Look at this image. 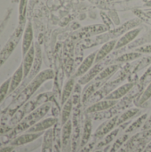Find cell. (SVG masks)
I'll return each mask as SVG.
<instances>
[{"label": "cell", "mask_w": 151, "mask_h": 152, "mask_svg": "<svg viewBox=\"0 0 151 152\" xmlns=\"http://www.w3.org/2000/svg\"><path fill=\"white\" fill-rule=\"evenodd\" d=\"M54 77V73L52 69H44V71L39 72L28 85L27 86L17 95V97L13 100L11 105L8 108V114L10 116H13L15 112L20 109L30 97L36 93V91L47 80H50Z\"/></svg>", "instance_id": "cell-1"}, {"label": "cell", "mask_w": 151, "mask_h": 152, "mask_svg": "<svg viewBox=\"0 0 151 152\" xmlns=\"http://www.w3.org/2000/svg\"><path fill=\"white\" fill-rule=\"evenodd\" d=\"M51 108H52V103L49 102L44 103L43 105L34 110L32 112L28 113L17 124V126H15L13 130L12 134H18L21 132L27 131L28 128H30L35 124L39 122L48 113Z\"/></svg>", "instance_id": "cell-2"}, {"label": "cell", "mask_w": 151, "mask_h": 152, "mask_svg": "<svg viewBox=\"0 0 151 152\" xmlns=\"http://www.w3.org/2000/svg\"><path fill=\"white\" fill-rule=\"evenodd\" d=\"M24 27H25V25L19 24L18 27L16 28V29L14 30V32L12 33V35L10 37V38L4 45V46L0 51V67L7 61V59L10 57V55L14 51L15 47L17 46L20 37L22 36V33L25 28Z\"/></svg>", "instance_id": "cell-3"}, {"label": "cell", "mask_w": 151, "mask_h": 152, "mask_svg": "<svg viewBox=\"0 0 151 152\" xmlns=\"http://www.w3.org/2000/svg\"><path fill=\"white\" fill-rule=\"evenodd\" d=\"M79 105L75 106L73 109L72 116V151L75 152L79 142L80 136V107Z\"/></svg>", "instance_id": "cell-4"}, {"label": "cell", "mask_w": 151, "mask_h": 152, "mask_svg": "<svg viewBox=\"0 0 151 152\" xmlns=\"http://www.w3.org/2000/svg\"><path fill=\"white\" fill-rule=\"evenodd\" d=\"M118 117H119V115H116L115 117L109 118V120H107L101 126H100L93 135V139L95 141H98V140L103 138L104 136H106L108 134H109L114 129V127L117 126Z\"/></svg>", "instance_id": "cell-5"}, {"label": "cell", "mask_w": 151, "mask_h": 152, "mask_svg": "<svg viewBox=\"0 0 151 152\" xmlns=\"http://www.w3.org/2000/svg\"><path fill=\"white\" fill-rule=\"evenodd\" d=\"M140 22H141V20L139 19H133L131 20L124 23L122 26H120V27H118L117 28H114L113 30L109 31V33L108 35H109V38L115 39L116 37H119V36L128 32L129 30L134 28L136 26H138L140 24Z\"/></svg>", "instance_id": "cell-6"}, {"label": "cell", "mask_w": 151, "mask_h": 152, "mask_svg": "<svg viewBox=\"0 0 151 152\" xmlns=\"http://www.w3.org/2000/svg\"><path fill=\"white\" fill-rule=\"evenodd\" d=\"M104 69V64L101 62H97L93 67H92L84 76H82L79 80L78 83L80 85H86L89 84L90 82H92L93 80H94L96 78V77L102 71V69Z\"/></svg>", "instance_id": "cell-7"}, {"label": "cell", "mask_w": 151, "mask_h": 152, "mask_svg": "<svg viewBox=\"0 0 151 152\" xmlns=\"http://www.w3.org/2000/svg\"><path fill=\"white\" fill-rule=\"evenodd\" d=\"M32 45H33V28H32L31 22L28 21L25 26L23 36H22V45H21L22 55H25Z\"/></svg>", "instance_id": "cell-8"}, {"label": "cell", "mask_w": 151, "mask_h": 152, "mask_svg": "<svg viewBox=\"0 0 151 152\" xmlns=\"http://www.w3.org/2000/svg\"><path fill=\"white\" fill-rule=\"evenodd\" d=\"M135 84L137 83H133V82H128L121 86H118L117 88H116L115 90H113L109 94H108L105 99L107 100H118V99H122L124 96H125L130 90L135 86Z\"/></svg>", "instance_id": "cell-9"}, {"label": "cell", "mask_w": 151, "mask_h": 152, "mask_svg": "<svg viewBox=\"0 0 151 152\" xmlns=\"http://www.w3.org/2000/svg\"><path fill=\"white\" fill-rule=\"evenodd\" d=\"M117 103V102L115 100L105 99V100L93 103V105H91L90 107H88L86 109V113L87 114H93V113H96V112L104 111V110H107L112 108Z\"/></svg>", "instance_id": "cell-10"}, {"label": "cell", "mask_w": 151, "mask_h": 152, "mask_svg": "<svg viewBox=\"0 0 151 152\" xmlns=\"http://www.w3.org/2000/svg\"><path fill=\"white\" fill-rule=\"evenodd\" d=\"M41 64H42V52H41L40 45L37 43H36L35 44V59H34V62H33V65H32V69H31L28 76L27 77L29 81H31L39 73Z\"/></svg>", "instance_id": "cell-11"}, {"label": "cell", "mask_w": 151, "mask_h": 152, "mask_svg": "<svg viewBox=\"0 0 151 152\" xmlns=\"http://www.w3.org/2000/svg\"><path fill=\"white\" fill-rule=\"evenodd\" d=\"M58 122L57 118H45L42 121L37 122L36 124H35L33 126H31L30 128H28L27 130V133H40V132H44L45 130L50 129L52 126H53L56 123Z\"/></svg>", "instance_id": "cell-12"}, {"label": "cell", "mask_w": 151, "mask_h": 152, "mask_svg": "<svg viewBox=\"0 0 151 152\" xmlns=\"http://www.w3.org/2000/svg\"><path fill=\"white\" fill-rule=\"evenodd\" d=\"M106 82H107V80H104V81L93 80V82H90L89 85L85 88V90L83 91V94H82V102H83V104H85V102L89 100V98L93 94H94Z\"/></svg>", "instance_id": "cell-13"}, {"label": "cell", "mask_w": 151, "mask_h": 152, "mask_svg": "<svg viewBox=\"0 0 151 152\" xmlns=\"http://www.w3.org/2000/svg\"><path fill=\"white\" fill-rule=\"evenodd\" d=\"M108 29L106 25H101V24H96V25H91L83 28L79 32H77L78 37H90L93 35H97V34H101L106 32Z\"/></svg>", "instance_id": "cell-14"}, {"label": "cell", "mask_w": 151, "mask_h": 152, "mask_svg": "<svg viewBox=\"0 0 151 152\" xmlns=\"http://www.w3.org/2000/svg\"><path fill=\"white\" fill-rule=\"evenodd\" d=\"M34 59H35V45L33 44V45L27 52V53L25 55H23V61H22L21 64L23 67V73H24L25 79L27 78V77L28 76V74L32 69Z\"/></svg>", "instance_id": "cell-15"}, {"label": "cell", "mask_w": 151, "mask_h": 152, "mask_svg": "<svg viewBox=\"0 0 151 152\" xmlns=\"http://www.w3.org/2000/svg\"><path fill=\"white\" fill-rule=\"evenodd\" d=\"M141 32V28H133L131 30H129L128 32L125 33L124 36H122V37L117 42V45L115 46V49H120L122 47H124L125 45L132 43L139 35V33Z\"/></svg>", "instance_id": "cell-16"}, {"label": "cell", "mask_w": 151, "mask_h": 152, "mask_svg": "<svg viewBox=\"0 0 151 152\" xmlns=\"http://www.w3.org/2000/svg\"><path fill=\"white\" fill-rule=\"evenodd\" d=\"M44 134V132H40V133H27L24 134L17 138H15L13 141L11 142V145L12 146H21L27 143H29L33 141H35L36 139H37L40 135H42Z\"/></svg>", "instance_id": "cell-17"}, {"label": "cell", "mask_w": 151, "mask_h": 152, "mask_svg": "<svg viewBox=\"0 0 151 152\" xmlns=\"http://www.w3.org/2000/svg\"><path fill=\"white\" fill-rule=\"evenodd\" d=\"M96 54H97V52L89 54V55L82 61V63L80 64V66L78 67L77 72H76V74H75L76 77H82V76H84V75L92 68V65L95 62Z\"/></svg>", "instance_id": "cell-18"}, {"label": "cell", "mask_w": 151, "mask_h": 152, "mask_svg": "<svg viewBox=\"0 0 151 152\" xmlns=\"http://www.w3.org/2000/svg\"><path fill=\"white\" fill-rule=\"evenodd\" d=\"M117 40L116 39H113V40H110V41H108L106 42L102 46L101 48L97 51V54H96V58H95V62H100L101 60H103L107 55H109L110 53V52L115 49V46L117 45Z\"/></svg>", "instance_id": "cell-19"}, {"label": "cell", "mask_w": 151, "mask_h": 152, "mask_svg": "<svg viewBox=\"0 0 151 152\" xmlns=\"http://www.w3.org/2000/svg\"><path fill=\"white\" fill-rule=\"evenodd\" d=\"M10 89H9V94L13 92L20 84V82L24 79V73H23V67L22 64L19 66V68L15 70L13 73L12 77L10 78Z\"/></svg>", "instance_id": "cell-20"}, {"label": "cell", "mask_w": 151, "mask_h": 152, "mask_svg": "<svg viewBox=\"0 0 151 152\" xmlns=\"http://www.w3.org/2000/svg\"><path fill=\"white\" fill-rule=\"evenodd\" d=\"M71 134H72V121L69 120L67 123L63 125L61 130V144L63 148H66L69 143Z\"/></svg>", "instance_id": "cell-21"}, {"label": "cell", "mask_w": 151, "mask_h": 152, "mask_svg": "<svg viewBox=\"0 0 151 152\" xmlns=\"http://www.w3.org/2000/svg\"><path fill=\"white\" fill-rule=\"evenodd\" d=\"M119 69V65L118 64H112L109 65L106 68H104L102 69V71L96 77V78L94 80L96 81H104L105 79L110 78L111 76L117 71V69Z\"/></svg>", "instance_id": "cell-22"}, {"label": "cell", "mask_w": 151, "mask_h": 152, "mask_svg": "<svg viewBox=\"0 0 151 152\" xmlns=\"http://www.w3.org/2000/svg\"><path fill=\"white\" fill-rule=\"evenodd\" d=\"M53 130L50 128L44 133L42 152H53Z\"/></svg>", "instance_id": "cell-23"}, {"label": "cell", "mask_w": 151, "mask_h": 152, "mask_svg": "<svg viewBox=\"0 0 151 152\" xmlns=\"http://www.w3.org/2000/svg\"><path fill=\"white\" fill-rule=\"evenodd\" d=\"M74 86H75L74 78H70L65 84L64 88H63L62 93H61V105H63L70 98V95H71V94L73 92V89H74Z\"/></svg>", "instance_id": "cell-24"}, {"label": "cell", "mask_w": 151, "mask_h": 152, "mask_svg": "<svg viewBox=\"0 0 151 152\" xmlns=\"http://www.w3.org/2000/svg\"><path fill=\"white\" fill-rule=\"evenodd\" d=\"M72 109H73V102H72L71 98H69L63 104L62 110H61V121L62 126L69 120V118H70V115H71V112H72Z\"/></svg>", "instance_id": "cell-25"}, {"label": "cell", "mask_w": 151, "mask_h": 152, "mask_svg": "<svg viewBox=\"0 0 151 152\" xmlns=\"http://www.w3.org/2000/svg\"><path fill=\"white\" fill-rule=\"evenodd\" d=\"M91 134H92V121L89 118H87L84 125V132H83V135H82V139L80 142V148L85 146L89 142Z\"/></svg>", "instance_id": "cell-26"}, {"label": "cell", "mask_w": 151, "mask_h": 152, "mask_svg": "<svg viewBox=\"0 0 151 152\" xmlns=\"http://www.w3.org/2000/svg\"><path fill=\"white\" fill-rule=\"evenodd\" d=\"M139 112H140V110L138 108H133V109L127 110L123 114L119 115L118 119H117V126H122L125 122L128 121L129 119H131L132 118H133L134 116H136Z\"/></svg>", "instance_id": "cell-27"}, {"label": "cell", "mask_w": 151, "mask_h": 152, "mask_svg": "<svg viewBox=\"0 0 151 152\" xmlns=\"http://www.w3.org/2000/svg\"><path fill=\"white\" fill-rule=\"evenodd\" d=\"M151 97V82L146 86V89L142 92V94L135 99L134 103L137 106H142Z\"/></svg>", "instance_id": "cell-28"}, {"label": "cell", "mask_w": 151, "mask_h": 152, "mask_svg": "<svg viewBox=\"0 0 151 152\" xmlns=\"http://www.w3.org/2000/svg\"><path fill=\"white\" fill-rule=\"evenodd\" d=\"M142 53H138V52H133V53H125L123 55H120L118 56L117 59H115V61L117 62H130V61H133L134 60H137L138 58L142 57Z\"/></svg>", "instance_id": "cell-29"}, {"label": "cell", "mask_w": 151, "mask_h": 152, "mask_svg": "<svg viewBox=\"0 0 151 152\" xmlns=\"http://www.w3.org/2000/svg\"><path fill=\"white\" fill-rule=\"evenodd\" d=\"M28 0H20L19 4V24L26 25V12H27Z\"/></svg>", "instance_id": "cell-30"}, {"label": "cell", "mask_w": 151, "mask_h": 152, "mask_svg": "<svg viewBox=\"0 0 151 152\" xmlns=\"http://www.w3.org/2000/svg\"><path fill=\"white\" fill-rule=\"evenodd\" d=\"M118 133H119V129H115V130H112L109 134H108L106 136H104L103 137V139L98 143V145H97V148L98 149H100V148H102V147H104V146H107V145H109L114 139H115V137L118 134Z\"/></svg>", "instance_id": "cell-31"}, {"label": "cell", "mask_w": 151, "mask_h": 152, "mask_svg": "<svg viewBox=\"0 0 151 152\" xmlns=\"http://www.w3.org/2000/svg\"><path fill=\"white\" fill-rule=\"evenodd\" d=\"M147 118H148V114H143L142 116H141V117H140L139 118H137L134 122H133V123L131 124V126H129V127H128V128L126 129V131H125L126 134L132 133V132H133L134 130L140 128L142 125L145 124Z\"/></svg>", "instance_id": "cell-32"}, {"label": "cell", "mask_w": 151, "mask_h": 152, "mask_svg": "<svg viewBox=\"0 0 151 152\" xmlns=\"http://www.w3.org/2000/svg\"><path fill=\"white\" fill-rule=\"evenodd\" d=\"M128 139H129V135L127 134H124L123 136H121V137H119L115 142H114V144L112 145V147L110 148V150H109V152H117L123 146H124V144L128 141Z\"/></svg>", "instance_id": "cell-33"}, {"label": "cell", "mask_w": 151, "mask_h": 152, "mask_svg": "<svg viewBox=\"0 0 151 152\" xmlns=\"http://www.w3.org/2000/svg\"><path fill=\"white\" fill-rule=\"evenodd\" d=\"M10 78L4 81L1 86H0V103L4 101V99L6 97V95L9 94V89H10Z\"/></svg>", "instance_id": "cell-34"}, {"label": "cell", "mask_w": 151, "mask_h": 152, "mask_svg": "<svg viewBox=\"0 0 151 152\" xmlns=\"http://www.w3.org/2000/svg\"><path fill=\"white\" fill-rule=\"evenodd\" d=\"M151 64V55L150 56H147V57H144V58H142L137 64H136V66H135V68H134V69L133 70V73H135V72H137V71H139V70H141V69H142L143 68H145V67H147V66H149V65H150Z\"/></svg>", "instance_id": "cell-35"}, {"label": "cell", "mask_w": 151, "mask_h": 152, "mask_svg": "<svg viewBox=\"0 0 151 152\" xmlns=\"http://www.w3.org/2000/svg\"><path fill=\"white\" fill-rule=\"evenodd\" d=\"M151 82V64L150 67L148 68V69L146 70V72L144 73V75L140 78L139 80V84L142 85L143 87H146Z\"/></svg>", "instance_id": "cell-36"}, {"label": "cell", "mask_w": 151, "mask_h": 152, "mask_svg": "<svg viewBox=\"0 0 151 152\" xmlns=\"http://www.w3.org/2000/svg\"><path fill=\"white\" fill-rule=\"evenodd\" d=\"M101 18H102V20H103L105 25L107 26L108 29H109V31L113 30V29H114V24H113L111 19H110L105 12H101Z\"/></svg>", "instance_id": "cell-37"}, {"label": "cell", "mask_w": 151, "mask_h": 152, "mask_svg": "<svg viewBox=\"0 0 151 152\" xmlns=\"http://www.w3.org/2000/svg\"><path fill=\"white\" fill-rule=\"evenodd\" d=\"M135 52L141 53H151V45H146L140 47L135 48Z\"/></svg>", "instance_id": "cell-38"}, {"label": "cell", "mask_w": 151, "mask_h": 152, "mask_svg": "<svg viewBox=\"0 0 151 152\" xmlns=\"http://www.w3.org/2000/svg\"><path fill=\"white\" fill-rule=\"evenodd\" d=\"M95 142H96V141L93 139L92 142H88L85 146L82 147V148H81V151L79 152H91V151H92V150L93 149V147H94Z\"/></svg>", "instance_id": "cell-39"}, {"label": "cell", "mask_w": 151, "mask_h": 152, "mask_svg": "<svg viewBox=\"0 0 151 152\" xmlns=\"http://www.w3.org/2000/svg\"><path fill=\"white\" fill-rule=\"evenodd\" d=\"M72 102H73V106H77V105H80V102H81V99H80V94H74L72 95Z\"/></svg>", "instance_id": "cell-40"}, {"label": "cell", "mask_w": 151, "mask_h": 152, "mask_svg": "<svg viewBox=\"0 0 151 152\" xmlns=\"http://www.w3.org/2000/svg\"><path fill=\"white\" fill-rule=\"evenodd\" d=\"M72 65H73V61L69 58V61L66 63V66H65V69L67 71V76H69L71 70H72Z\"/></svg>", "instance_id": "cell-41"}, {"label": "cell", "mask_w": 151, "mask_h": 152, "mask_svg": "<svg viewBox=\"0 0 151 152\" xmlns=\"http://www.w3.org/2000/svg\"><path fill=\"white\" fill-rule=\"evenodd\" d=\"M150 128H151V116L150 117V118H149V119H147V120H146L145 124L143 125V131H147V130H149V129H150Z\"/></svg>", "instance_id": "cell-42"}, {"label": "cell", "mask_w": 151, "mask_h": 152, "mask_svg": "<svg viewBox=\"0 0 151 152\" xmlns=\"http://www.w3.org/2000/svg\"><path fill=\"white\" fill-rule=\"evenodd\" d=\"M81 86H82V85H80L79 83L75 84V86H74V89H73V93H74V94H80V93H81Z\"/></svg>", "instance_id": "cell-43"}, {"label": "cell", "mask_w": 151, "mask_h": 152, "mask_svg": "<svg viewBox=\"0 0 151 152\" xmlns=\"http://www.w3.org/2000/svg\"><path fill=\"white\" fill-rule=\"evenodd\" d=\"M11 130V127L10 126H0V135L3 134H5L7 133L8 131Z\"/></svg>", "instance_id": "cell-44"}, {"label": "cell", "mask_w": 151, "mask_h": 152, "mask_svg": "<svg viewBox=\"0 0 151 152\" xmlns=\"http://www.w3.org/2000/svg\"><path fill=\"white\" fill-rule=\"evenodd\" d=\"M131 151V150H130V148H129V146L127 145V143L125 142V144H124V146L118 151L117 152H130Z\"/></svg>", "instance_id": "cell-45"}, {"label": "cell", "mask_w": 151, "mask_h": 152, "mask_svg": "<svg viewBox=\"0 0 151 152\" xmlns=\"http://www.w3.org/2000/svg\"><path fill=\"white\" fill-rule=\"evenodd\" d=\"M13 149V146L10 145V146H6V147H4L2 149H0V152H11Z\"/></svg>", "instance_id": "cell-46"}, {"label": "cell", "mask_w": 151, "mask_h": 152, "mask_svg": "<svg viewBox=\"0 0 151 152\" xmlns=\"http://www.w3.org/2000/svg\"><path fill=\"white\" fill-rule=\"evenodd\" d=\"M142 152H151V141L146 145V147H145V149H144V151Z\"/></svg>", "instance_id": "cell-47"}, {"label": "cell", "mask_w": 151, "mask_h": 152, "mask_svg": "<svg viewBox=\"0 0 151 152\" xmlns=\"http://www.w3.org/2000/svg\"><path fill=\"white\" fill-rule=\"evenodd\" d=\"M146 5H147V6H150V7H151V0L148 1V2L146 3Z\"/></svg>", "instance_id": "cell-48"}, {"label": "cell", "mask_w": 151, "mask_h": 152, "mask_svg": "<svg viewBox=\"0 0 151 152\" xmlns=\"http://www.w3.org/2000/svg\"><path fill=\"white\" fill-rule=\"evenodd\" d=\"M93 152H102L101 151H100V150H97V151H93Z\"/></svg>", "instance_id": "cell-49"}, {"label": "cell", "mask_w": 151, "mask_h": 152, "mask_svg": "<svg viewBox=\"0 0 151 152\" xmlns=\"http://www.w3.org/2000/svg\"><path fill=\"white\" fill-rule=\"evenodd\" d=\"M149 15H150V16H151V12H149Z\"/></svg>", "instance_id": "cell-50"}]
</instances>
